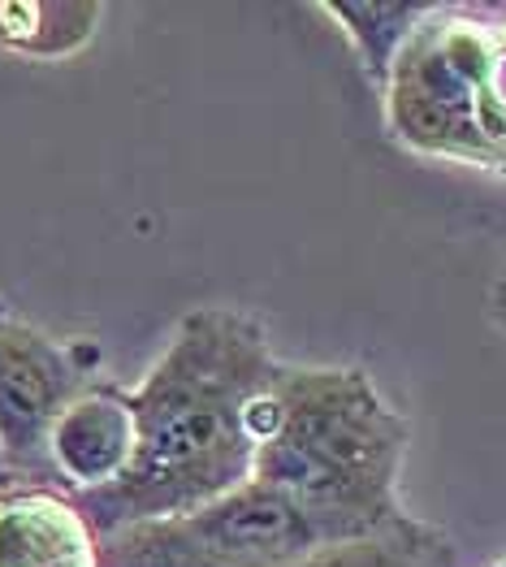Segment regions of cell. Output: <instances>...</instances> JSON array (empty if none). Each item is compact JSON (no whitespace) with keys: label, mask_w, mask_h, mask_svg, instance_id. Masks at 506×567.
Listing matches in <instances>:
<instances>
[{"label":"cell","mask_w":506,"mask_h":567,"mask_svg":"<svg viewBox=\"0 0 506 567\" xmlns=\"http://www.w3.org/2000/svg\"><path fill=\"white\" fill-rule=\"evenodd\" d=\"M269 326L230 303L190 308L156 364L131 385L135 464L109 494L79 498L100 537L147 520H178L234 494L256 473L251 408L273 381Z\"/></svg>","instance_id":"obj_1"},{"label":"cell","mask_w":506,"mask_h":567,"mask_svg":"<svg viewBox=\"0 0 506 567\" xmlns=\"http://www.w3.org/2000/svg\"><path fill=\"white\" fill-rule=\"evenodd\" d=\"M256 473L308 503L347 542L403 520L407 416L360 364H286L251 408Z\"/></svg>","instance_id":"obj_2"},{"label":"cell","mask_w":506,"mask_h":567,"mask_svg":"<svg viewBox=\"0 0 506 567\" xmlns=\"http://www.w3.org/2000/svg\"><path fill=\"white\" fill-rule=\"evenodd\" d=\"M376 95L403 152L506 178V9L428 4Z\"/></svg>","instance_id":"obj_3"},{"label":"cell","mask_w":506,"mask_h":567,"mask_svg":"<svg viewBox=\"0 0 506 567\" xmlns=\"http://www.w3.org/2000/svg\"><path fill=\"white\" fill-rule=\"evenodd\" d=\"M95 373H100V351L92 342L52 338L0 295V460H4V481H48V433L56 425V416L100 381Z\"/></svg>","instance_id":"obj_4"},{"label":"cell","mask_w":506,"mask_h":567,"mask_svg":"<svg viewBox=\"0 0 506 567\" xmlns=\"http://www.w3.org/2000/svg\"><path fill=\"white\" fill-rule=\"evenodd\" d=\"M138 451V421L131 385L95 381L83 390L48 433V481L74 498H95L122 485Z\"/></svg>","instance_id":"obj_5"},{"label":"cell","mask_w":506,"mask_h":567,"mask_svg":"<svg viewBox=\"0 0 506 567\" xmlns=\"http://www.w3.org/2000/svg\"><path fill=\"white\" fill-rule=\"evenodd\" d=\"M87 507L48 481H0V567H100Z\"/></svg>","instance_id":"obj_6"},{"label":"cell","mask_w":506,"mask_h":567,"mask_svg":"<svg viewBox=\"0 0 506 567\" xmlns=\"http://www.w3.org/2000/svg\"><path fill=\"white\" fill-rule=\"evenodd\" d=\"M104 27L95 0H0V48L22 61L61 65L79 56Z\"/></svg>","instance_id":"obj_7"},{"label":"cell","mask_w":506,"mask_h":567,"mask_svg":"<svg viewBox=\"0 0 506 567\" xmlns=\"http://www.w3.org/2000/svg\"><path fill=\"white\" fill-rule=\"evenodd\" d=\"M290 567H455V542L437 524L403 516L376 533L333 542Z\"/></svg>","instance_id":"obj_8"},{"label":"cell","mask_w":506,"mask_h":567,"mask_svg":"<svg viewBox=\"0 0 506 567\" xmlns=\"http://www.w3.org/2000/svg\"><path fill=\"white\" fill-rule=\"evenodd\" d=\"M317 13H324L338 27V35L355 52V65L381 92L394 56L412 40V31L428 13V4H369V0H342L338 4V0H321Z\"/></svg>","instance_id":"obj_9"},{"label":"cell","mask_w":506,"mask_h":567,"mask_svg":"<svg viewBox=\"0 0 506 567\" xmlns=\"http://www.w3.org/2000/svg\"><path fill=\"white\" fill-rule=\"evenodd\" d=\"M489 321H494L498 333L506 338V269L498 274V282L489 286Z\"/></svg>","instance_id":"obj_10"},{"label":"cell","mask_w":506,"mask_h":567,"mask_svg":"<svg viewBox=\"0 0 506 567\" xmlns=\"http://www.w3.org/2000/svg\"><path fill=\"white\" fill-rule=\"evenodd\" d=\"M0 481H4V460H0Z\"/></svg>","instance_id":"obj_11"},{"label":"cell","mask_w":506,"mask_h":567,"mask_svg":"<svg viewBox=\"0 0 506 567\" xmlns=\"http://www.w3.org/2000/svg\"><path fill=\"white\" fill-rule=\"evenodd\" d=\"M494 567H506V559H498V564H494Z\"/></svg>","instance_id":"obj_12"}]
</instances>
